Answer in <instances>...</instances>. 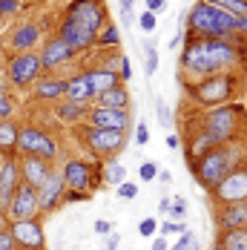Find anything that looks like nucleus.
Instances as JSON below:
<instances>
[{
	"mask_svg": "<svg viewBox=\"0 0 247 250\" xmlns=\"http://www.w3.org/2000/svg\"><path fill=\"white\" fill-rule=\"evenodd\" d=\"M75 49L63 41V38H52L49 43H43V55H41V66H58L63 61H69Z\"/></svg>",
	"mask_w": 247,
	"mask_h": 250,
	"instance_id": "obj_18",
	"label": "nucleus"
},
{
	"mask_svg": "<svg viewBox=\"0 0 247 250\" xmlns=\"http://www.w3.org/2000/svg\"><path fill=\"white\" fill-rule=\"evenodd\" d=\"M167 213H173V216H178V219H184V216H187V199L175 196V199L170 201V210H167Z\"/></svg>",
	"mask_w": 247,
	"mask_h": 250,
	"instance_id": "obj_33",
	"label": "nucleus"
},
{
	"mask_svg": "<svg viewBox=\"0 0 247 250\" xmlns=\"http://www.w3.org/2000/svg\"><path fill=\"white\" fill-rule=\"evenodd\" d=\"M210 3L230 12V15H236V18H247V0H210Z\"/></svg>",
	"mask_w": 247,
	"mask_h": 250,
	"instance_id": "obj_28",
	"label": "nucleus"
},
{
	"mask_svg": "<svg viewBox=\"0 0 247 250\" xmlns=\"http://www.w3.org/2000/svg\"><path fill=\"white\" fill-rule=\"evenodd\" d=\"M230 89H233V78L230 75H213L196 86V98L204 101V104H219V101L230 95Z\"/></svg>",
	"mask_w": 247,
	"mask_h": 250,
	"instance_id": "obj_11",
	"label": "nucleus"
},
{
	"mask_svg": "<svg viewBox=\"0 0 247 250\" xmlns=\"http://www.w3.org/2000/svg\"><path fill=\"white\" fill-rule=\"evenodd\" d=\"M164 9H167V0H147V12H152V15H158Z\"/></svg>",
	"mask_w": 247,
	"mask_h": 250,
	"instance_id": "obj_43",
	"label": "nucleus"
},
{
	"mask_svg": "<svg viewBox=\"0 0 247 250\" xmlns=\"http://www.w3.org/2000/svg\"><path fill=\"white\" fill-rule=\"evenodd\" d=\"M12 112H15V104H12V98H9L6 92H0V121H3V118H9Z\"/></svg>",
	"mask_w": 247,
	"mask_h": 250,
	"instance_id": "obj_35",
	"label": "nucleus"
},
{
	"mask_svg": "<svg viewBox=\"0 0 247 250\" xmlns=\"http://www.w3.org/2000/svg\"><path fill=\"white\" fill-rule=\"evenodd\" d=\"M95 233H98V236H109V233H112V225H109L106 219H98V222H95Z\"/></svg>",
	"mask_w": 247,
	"mask_h": 250,
	"instance_id": "obj_45",
	"label": "nucleus"
},
{
	"mask_svg": "<svg viewBox=\"0 0 247 250\" xmlns=\"http://www.w3.org/2000/svg\"><path fill=\"white\" fill-rule=\"evenodd\" d=\"M15 147H21L26 155H38V158H55V152H58V144L52 141L46 132L29 129V126L18 132V144Z\"/></svg>",
	"mask_w": 247,
	"mask_h": 250,
	"instance_id": "obj_6",
	"label": "nucleus"
},
{
	"mask_svg": "<svg viewBox=\"0 0 247 250\" xmlns=\"http://www.w3.org/2000/svg\"><path fill=\"white\" fill-rule=\"evenodd\" d=\"M18 12V0H0V15H12Z\"/></svg>",
	"mask_w": 247,
	"mask_h": 250,
	"instance_id": "obj_46",
	"label": "nucleus"
},
{
	"mask_svg": "<svg viewBox=\"0 0 247 250\" xmlns=\"http://www.w3.org/2000/svg\"><path fill=\"white\" fill-rule=\"evenodd\" d=\"M173 250H198L196 236H193V233H184V236L175 242V248H173Z\"/></svg>",
	"mask_w": 247,
	"mask_h": 250,
	"instance_id": "obj_34",
	"label": "nucleus"
},
{
	"mask_svg": "<svg viewBox=\"0 0 247 250\" xmlns=\"http://www.w3.org/2000/svg\"><path fill=\"white\" fill-rule=\"evenodd\" d=\"M152 250H167V239H155L152 242Z\"/></svg>",
	"mask_w": 247,
	"mask_h": 250,
	"instance_id": "obj_49",
	"label": "nucleus"
},
{
	"mask_svg": "<svg viewBox=\"0 0 247 250\" xmlns=\"http://www.w3.org/2000/svg\"><path fill=\"white\" fill-rule=\"evenodd\" d=\"M69 101H75V104H83V101L92 98V89H89V83H86V78L78 75L72 78V81H66V92H63Z\"/></svg>",
	"mask_w": 247,
	"mask_h": 250,
	"instance_id": "obj_23",
	"label": "nucleus"
},
{
	"mask_svg": "<svg viewBox=\"0 0 247 250\" xmlns=\"http://www.w3.org/2000/svg\"><path fill=\"white\" fill-rule=\"evenodd\" d=\"M66 92V81H41L38 83V98H49V101H55V98H61Z\"/></svg>",
	"mask_w": 247,
	"mask_h": 250,
	"instance_id": "obj_24",
	"label": "nucleus"
},
{
	"mask_svg": "<svg viewBox=\"0 0 247 250\" xmlns=\"http://www.w3.org/2000/svg\"><path fill=\"white\" fill-rule=\"evenodd\" d=\"M121 75L124 78L132 75V69H129V58H126V55H121Z\"/></svg>",
	"mask_w": 247,
	"mask_h": 250,
	"instance_id": "obj_47",
	"label": "nucleus"
},
{
	"mask_svg": "<svg viewBox=\"0 0 247 250\" xmlns=\"http://www.w3.org/2000/svg\"><path fill=\"white\" fill-rule=\"evenodd\" d=\"M118 196H121V199H135V196H138V187L129 184V181H124V184H118Z\"/></svg>",
	"mask_w": 247,
	"mask_h": 250,
	"instance_id": "obj_36",
	"label": "nucleus"
},
{
	"mask_svg": "<svg viewBox=\"0 0 247 250\" xmlns=\"http://www.w3.org/2000/svg\"><path fill=\"white\" fill-rule=\"evenodd\" d=\"M158 210H161V213H167V210H170V199H161V204H158Z\"/></svg>",
	"mask_w": 247,
	"mask_h": 250,
	"instance_id": "obj_50",
	"label": "nucleus"
},
{
	"mask_svg": "<svg viewBox=\"0 0 247 250\" xmlns=\"http://www.w3.org/2000/svg\"><path fill=\"white\" fill-rule=\"evenodd\" d=\"M95 101H98V106H109V109H126V104H129V95H126V89H124L121 83H118V86H112V89L101 92Z\"/></svg>",
	"mask_w": 247,
	"mask_h": 250,
	"instance_id": "obj_21",
	"label": "nucleus"
},
{
	"mask_svg": "<svg viewBox=\"0 0 247 250\" xmlns=\"http://www.w3.org/2000/svg\"><path fill=\"white\" fill-rule=\"evenodd\" d=\"M9 233H12L15 245H21V248H26V250H43V245H46V239H43V227L38 225L35 219L15 222Z\"/></svg>",
	"mask_w": 247,
	"mask_h": 250,
	"instance_id": "obj_8",
	"label": "nucleus"
},
{
	"mask_svg": "<svg viewBox=\"0 0 247 250\" xmlns=\"http://www.w3.org/2000/svg\"><path fill=\"white\" fill-rule=\"evenodd\" d=\"M247 225V204H230L227 210L222 213V227H227V230H239V227H245Z\"/></svg>",
	"mask_w": 247,
	"mask_h": 250,
	"instance_id": "obj_22",
	"label": "nucleus"
},
{
	"mask_svg": "<svg viewBox=\"0 0 247 250\" xmlns=\"http://www.w3.org/2000/svg\"><path fill=\"white\" fill-rule=\"evenodd\" d=\"M118 242H121V236H112V233H109V239H106V250H115L118 248Z\"/></svg>",
	"mask_w": 247,
	"mask_h": 250,
	"instance_id": "obj_48",
	"label": "nucleus"
},
{
	"mask_svg": "<svg viewBox=\"0 0 247 250\" xmlns=\"http://www.w3.org/2000/svg\"><path fill=\"white\" fill-rule=\"evenodd\" d=\"M83 78H86V83L92 89V98H98L101 92H106L112 86H118V75L109 72V69H92V72H83Z\"/></svg>",
	"mask_w": 247,
	"mask_h": 250,
	"instance_id": "obj_20",
	"label": "nucleus"
},
{
	"mask_svg": "<svg viewBox=\"0 0 247 250\" xmlns=\"http://www.w3.org/2000/svg\"><path fill=\"white\" fill-rule=\"evenodd\" d=\"M155 115H158V124H161V126H170V124H173V115H170V106H167L164 101H158V104H155Z\"/></svg>",
	"mask_w": 247,
	"mask_h": 250,
	"instance_id": "obj_32",
	"label": "nucleus"
},
{
	"mask_svg": "<svg viewBox=\"0 0 247 250\" xmlns=\"http://www.w3.org/2000/svg\"><path fill=\"white\" fill-rule=\"evenodd\" d=\"M236 112H239L236 106H222V109L210 112V118H207V135H210L216 144H222V141H227V138L233 135Z\"/></svg>",
	"mask_w": 247,
	"mask_h": 250,
	"instance_id": "obj_9",
	"label": "nucleus"
},
{
	"mask_svg": "<svg viewBox=\"0 0 247 250\" xmlns=\"http://www.w3.org/2000/svg\"><path fill=\"white\" fill-rule=\"evenodd\" d=\"M158 175H161V181H164V184H167V181L173 178V175H170V170H161V173H158Z\"/></svg>",
	"mask_w": 247,
	"mask_h": 250,
	"instance_id": "obj_51",
	"label": "nucleus"
},
{
	"mask_svg": "<svg viewBox=\"0 0 247 250\" xmlns=\"http://www.w3.org/2000/svg\"><path fill=\"white\" fill-rule=\"evenodd\" d=\"M121 18H124V26L132 23V0H121Z\"/></svg>",
	"mask_w": 247,
	"mask_h": 250,
	"instance_id": "obj_38",
	"label": "nucleus"
},
{
	"mask_svg": "<svg viewBox=\"0 0 247 250\" xmlns=\"http://www.w3.org/2000/svg\"><path fill=\"white\" fill-rule=\"evenodd\" d=\"M63 184H66L69 190H89V187H95V181H92V167H89L86 161H69V164L63 167Z\"/></svg>",
	"mask_w": 247,
	"mask_h": 250,
	"instance_id": "obj_15",
	"label": "nucleus"
},
{
	"mask_svg": "<svg viewBox=\"0 0 247 250\" xmlns=\"http://www.w3.org/2000/svg\"><path fill=\"white\" fill-rule=\"evenodd\" d=\"M18 184H21L18 164H15L12 158H6V161L0 164V213L9 210V201H12V196H15Z\"/></svg>",
	"mask_w": 247,
	"mask_h": 250,
	"instance_id": "obj_13",
	"label": "nucleus"
},
{
	"mask_svg": "<svg viewBox=\"0 0 247 250\" xmlns=\"http://www.w3.org/2000/svg\"><path fill=\"white\" fill-rule=\"evenodd\" d=\"M239 61V55L236 49L222 41V38H198L193 41L184 55H181V63L187 66V69H193V72H204V75H213V72H219V69H227V66H233Z\"/></svg>",
	"mask_w": 247,
	"mask_h": 250,
	"instance_id": "obj_2",
	"label": "nucleus"
},
{
	"mask_svg": "<svg viewBox=\"0 0 247 250\" xmlns=\"http://www.w3.org/2000/svg\"><path fill=\"white\" fill-rule=\"evenodd\" d=\"M101 26H103V9L98 0H75L61 26V38L72 49H86L98 38Z\"/></svg>",
	"mask_w": 247,
	"mask_h": 250,
	"instance_id": "obj_1",
	"label": "nucleus"
},
{
	"mask_svg": "<svg viewBox=\"0 0 247 250\" xmlns=\"http://www.w3.org/2000/svg\"><path fill=\"white\" fill-rule=\"evenodd\" d=\"M161 233H178V236H184V233H187V227L178 225V222H167V225L161 227Z\"/></svg>",
	"mask_w": 247,
	"mask_h": 250,
	"instance_id": "obj_42",
	"label": "nucleus"
},
{
	"mask_svg": "<svg viewBox=\"0 0 247 250\" xmlns=\"http://www.w3.org/2000/svg\"><path fill=\"white\" fill-rule=\"evenodd\" d=\"M41 207H38V190L35 187H29L26 181L18 184V190H15V196L9 201V216L15 219V222H23V219H35V213H38Z\"/></svg>",
	"mask_w": 247,
	"mask_h": 250,
	"instance_id": "obj_7",
	"label": "nucleus"
},
{
	"mask_svg": "<svg viewBox=\"0 0 247 250\" xmlns=\"http://www.w3.org/2000/svg\"><path fill=\"white\" fill-rule=\"evenodd\" d=\"M0 250H15V239L9 230H0Z\"/></svg>",
	"mask_w": 247,
	"mask_h": 250,
	"instance_id": "obj_39",
	"label": "nucleus"
},
{
	"mask_svg": "<svg viewBox=\"0 0 247 250\" xmlns=\"http://www.w3.org/2000/svg\"><path fill=\"white\" fill-rule=\"evenodd\" d=\"M35 43H41V29H38V23H32V21H26V23H21L15 32H12V38H9V46L18 52H29Z\"/></svg>",
	"mask_w": 247,
	"mask_h": 250,
	"instance_id": "obj_16",
	"label": "nucleus"
},
{
	"mask_svg": "<svg viewBox=\"0 0 247 250\" xmlns=\"http://www.w3.org/2000/svg\"><path fill=\"white\" fill-rule=\"evenodd\" d=\"M61 193H63V175L49 173V178L38 187V207L41 210H52L58 204V199H61Z\"/></svg>",
	"mask_w": 247,
	"mask_h": 250,
	"instance_id": "obj_17",
	"label": "nucleus"
},
{
	"mask_svg": "<svg viewBox=\"0 0 247 250\" xmlns=\"http://www.w3.org/2000/svg\"><path fill=\"white\" fill-rule=\"evenodd\" d=\"M41 55H32V52H21L9 61V81L15 86H29L35 78L41 75Z\"/></svg>",
	"mask_w": 247,
	"mask_h": 250,
	"instance_id": "obj_5",
	"label": "nucleus"
},
{
	"mask_svg": "<svg viewBox=\"0 0 247 250\" xmlns=\"http://www.w3.org/2000/svg\"><path fill=\"white\" fill-rule=\"evenodd\" d=\"M135 141H138L141 147L149 141V129H147V124H144V121H141V124H138V129H135Z\"/></svg>",
	"mask_w": 247,
	"mask_h": 250,
	"instance_id": "obj_41",
	"label": "nucleus"
},
{
	"mask_svg": "<svg viewBox=\"0 0 247 250\" xmlns=\"http://www.w3.org/2000/svg\"><path fill=\"white\" fill-rule=\"evenodd\" d=\"M18 144V129L9 121H0V150H12Z\"/></svg>",
	"mask_w": 247,
	"mask_h": 250,
	"instance_id": "obj_29",
	"label": "nucleus"
},
{
	"mask_svg": "<svg viewBox=\"0 0 247 250\" xmlns=\"http://www.w3.org/2000/svg\"><path fill=\"white\" fill-rule=\"evenodd\" d=\"M86 141L95 152H115L124 147V132L121 129H101V126H92L86 132Z\"/></svg>",
	"mask_w": 247,
	"mask_h": 250,
	"instance_id": "obj_14",
	"label": "nucleus"
},
{
	"mask_svg": "<svg viewBox=\"0 0 247 250\" xmlns=\"http://www.w3.org/2000/svg\"><path fill=\"white\" fill-rule=\"evenodd\" d=\"M155 23H158V21H155V15H152V12H144V15H141V29H144V32H152Z\"/></svg>",
	"mask_w": 247,
	"mask_h": 250,
	"instance_id": "obj_40",
	"label": "nucleus"
},
{
	"mask_svg": "<svg viewBox=\"0 0 247 250\" xmlns=\"http://www.w3.org/2000/svg\"><path fill=\"white\" fill-rule=\"evenodd\" d=\"M138 175H141L144 181H152V178L158 175V167H155L152 161H147V164H141V170H138Z\"/></svg>",
	"mask_w": 247,
	"mask_h": 250,
	"instance_id": "obj_37",
	"label": "nucleus"
},
{
	"mask_svg": "<svg viewBox=\"0 0 247 250\" xmlns=\"http://www.w3.org/2000/svg\"><path fill=\"white\" fill-rule=\"evenodd\" d=\"M138 233H141V236H152V233H155V219H144L141 227H138Z\"/></svg>",
	"mask_w": 247,
	"mask_h": 250,
	"instance_id": "obj_44",
	"label": "nucleus"
},
{
	"mask_svg": "<svg viewBox=\"0 0 247 250\" xmlns=\"http://www.w3.org/2000/svg\"><path fill=\"white\" fill-rule=\"evenodd\" d=\"M230 152L227 150H210L204 152V155H198V178H201V184H207V187H219L222 184V178L227 175L230 170Z\"/></svg>",
	"mask_w": 247,
	"mask_h": 250,
	"instance_id": "obj_4",
	"label": "nucleus"
},
{
	"mask_svg": "<svg viewBox=\"0 0 247 250\" xmlns=\"http://www.w3.org/2000/svg\"><path fill=\"white\" fill-rule=\"evenodd\" d=\"M98 43H103V46H112V43H118L121 41V35H118V26H106L103 32H101V38H95Z\"/></svg>",
	"mask_w": 247,
	"mask_h": 250,
	"instance_id": "obj_31",
	"label": "nucleus"
},
{
	"mask_svg": "<svg viewBox=\"0 0 247 250\" xmlns=\"http://www.w3.org/2000/svg\"><path fill=\"white\" fill-rule=\"evenodd\" d=\"M222 248L224 250H247V230H227Z\"/></svg>",
	"mask_w": 247,
	"mask_h": 250,
	"instance_id": "obj_26",
	"label": "nucleus"
},
{
	"mask_svg": "<svg viewBox=\"0 0 247 250\" xmlns=\"http://www.w3.org/2000/svg\"><path fill=\"white\" fill-rule=\"evenodd\" d=\"M49 161L46 158H38V155H29V158H23V181L29 184V187H41L46 178H49Z\"/></svg>",
	"mask_w": 247,
	"mask_h": 250,
	"instance_id": "obj_19",
	"label": "nucleus"
},
{
	"mask_svg": "<svg viewBox=\"0 0 247 250\" xmlns=\"http://www.w3.org/2000/svg\"><path fill=\"white\" fill-rule=\"evenodd\" d=\"M190 29L201 32L204 38H222L224 41L227 35L236 32V15H230L219 6H213L210 0H204V3L193 6V12H190Z\"/></svg>",
	"mask_w": 247,
	"mask_h": 250,
	"instance_id": "obj_3",
	"label": "nucleus"
},
{
	"mask_svg": "<svg viewBox=\"0 0 247 250\" xmlns=\"http://www.w3.org/2000/svg\"><path fill=\"white\" fill-rule=\"evenodd\" d=\"M0 92H3V78H0Z\"/></svg>",
	"mask_w": 247,
	"mask_h": 250,
	"instance_id": "obj_52",
	"label": "nucleus"
},
{
	"mask_svg": "<svg viewBox=\"0 0 247 250\" xmlns=\"http://www.w3.org/2000/svg\"><path fill=\"white\" fill-rule=\"evenodd\" d=\"M213 250H224V248H222V245H219V248H213Z\"/></svg>",
	"mask_w": 247,
	"mask_h": 250,
	"instance_id": "obj_53",
	"label": "nucleus"
},
{
	"mask_svg": "<svg viewBox=\"0 0 247 250\" xmlns=\"http://www.w3.org/2000/svg\"><path fill=\"white\" fill-rule=\"evenodd\" d=\"M58 118H63V121H78L86 109H83V104H75V101H66V104H61L58 109Z\"/></svg>",
	"mask_w": 247,
	"mask_h": 250,
	"instance_id": "obj_27",
	"label": "nucleus"
},
{
	"mask_svg": "<svg viewBox=\"0 0 247 250\" xmlns=\"http://www.w3.org/2000/svg\"><path fill=\"white\" fill-rule=\"evenodd\" d=\"M219 199L227 204H239L247 201V170H236V173H227L222 178V184L216 187Z\"/></svg>",
	"mask_w": 247,
	"mask_h": 250,
	"instance_id": "obj_10",
	"label": "nucleus"
},
{
	"mask_svg": "<svg viewBox=\"0 0 247 250\" xmlns=\"http://www.w3.org/2000/svg\"><path fill=\"white\" fill-rule=\"evenodd\" d=\"M89 124L101 129H126L129 126V112L126 109H109V106H95L89 112Z\"/></svg>",
	"mask_w": 247,
	"mask_h": 250,
	"instance_id": "obj_12",
	"label": "nucleus"
},
{
	"mask_svg": "<svg viewBox=\"0 0 247 250\" xmlns=\"http://www.w3.org/2000/svg\"><path fill=\"white\" fill-rule=\"evenodd\" d=\"M103 181L106 184H124L126 181V170H124V164H118V161H106V167H103Z\"/></svg>",
	"mask_w": 247,
	"mask_h": 250,
	"instance_id": "obj_25",
	"label": "nucleus"
},
{
	"mask_svg": "<svg viewBox=\"0 0 247 250\" xmlns=\"http://www.w3.org/2000/svg\"><path fill=\"white\" fill-rule=\"evenodd\" d=\"M144 52H147V75H152L158 69V49H155V41H147L144 43Z\"/></svg>",
	"mask_w": 247,
	"mask_h": 250,
	"instance_id": "obj_30",
	"label": "nucleus"
}]
</instances>
